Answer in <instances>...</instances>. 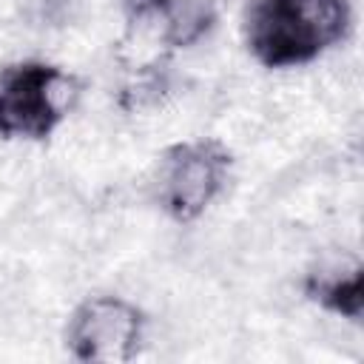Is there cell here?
<instances>
[{"instance_id":"cell-1","label":"cell","mask_w":364,"mask_h":364,"mask_svg":"<svg viewBox=\"0 0 364 364\" xmlns=\"http://www.w3.org/2000/svg\"><path fill=\"white\" fill-rule=\"evenodd\" d=\"M347 28V0H250L245 9V46L264 68L313 63Z\"/></svg>"},{"instance_id":"cell-4","label":"cell","mask_w":364,"mask_h":364,"mask_svg":"<svg viewBox=\"0 0 364 364\" xmlns=\"http://www.w3.org/2000/svg\"><path fill=\"white\" fill-rule=\"evenodd\" d=\"M142 324L145 318L134 304L117 296H97L74 310L65 344L77 361H131L142 341Z\"/></svg>"},{"instance_id":"cell-3","label":"cell","mask_w":364,"mask_h":364,"mask_svg":"<svg viewBox=\"0 0 364 364\" xmlns=\"http://www.w3.org/2000/svg\"><path fill=\"white\" fill-rule=\"evenodd\" d=\"M230 162V151L216 139L171 145L159 159V205L176 222L199 219L225 188Z\"/></svg>"},{"instance_id":"cell-5","label":"cell","mask_w":364,"mask_h":364,"mask_svg":"<svg viewBox=\"0 0 364 364\" xmlns=\"http://www.w3.org/2000/svg\"><path fill=\"white\" fill-rule=\"evenodd\" d=\"M131 26L168 48L199 43L216 23V0H122Z\"/></svg>"},{"instance_id":"cell-6","label":"cell","mask_w":364,"mask_h":364,"mask_svg":"<svg viewBox=\"0 0 364 364\" xmlns=\"http://www.w3.org/2000/svg\"><path fill=\"white\" fill-rule=\"evenodd\" d=\"M304 296L341 318L361 321L364 270L355 264L350 273H310L304 282Z\"/></svg>"},{"instance_id":"cell-2","label":"cell","mask_w":364,"mask_h":364,"mask_svg":"<svg viewBox=\"0 0 364 364\" xmlns=\"http://www.w3.org/2000/svg\"><path fill=\"white\" fill-rule=\"evenodd\" d=\"M77 94V80L57 65L26 60L0 68V136H51L71 111Z\"/></svg>"}]
</instances>
